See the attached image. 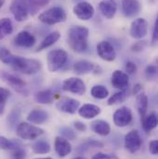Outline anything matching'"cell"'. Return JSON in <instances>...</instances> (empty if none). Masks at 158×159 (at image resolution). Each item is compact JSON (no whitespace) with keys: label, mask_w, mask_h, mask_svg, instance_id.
Returning <instances> with one entry per match:
<instances>
[{"label":"cell","mask_w":158,"mask_h":159,"mask_svg":"<svg viewBox=\"0 0 158 159\" xmlns=\"http://www.w3.org/2000/svg\"><path fill=\"white\" fill-rule=\"evenodd\" d=\"M89 30L84 26H73L68 31V43L77 53H83L88 48Z\"/></svg>","instance_id":"cell-1"},{"label":"cell","mask_w":158,"mask_h":159,"mask_svg":"<svg viewBox=\"0 0 158 159\" xmlns=\"http://www.w3.org/2000/svg\"><path fill=\"white\" fill-rule=\"evenodd\" d=\"M9 65L13 68L14 70L26 74V75L35 74L42 68L41 62L36 59L26 58V57H18L15 55H13Z\"/></svg>","instance_id":"cell-2"},{"label":"cell","mask_w":158,"mask_h":159,"mask_svg":"<svg viewBox=\"0 0 158 159\" xmlns=\"http://www.w3.org/2000/svg\"><path fill=\"white\" fill-rule=\"evenodd\" d=\"M41 22L47 25H55L64 22L67 20V14L61 7H53L41 13L38 17Z\"/></svg>","instance_id":"cell-3"},{"label":"cell","mask_w":158,"mask_h":159,"mask_svg":"<svg viewBox=\"0 0 158 159\" xmlns=\"http://www.w3.org/2000/svg\"><path fill=\"white\" fill-rule=\"evenodd\" d=\"M69 55L64 49L51 50L47 54V67L51 72L59 70L68 61Z\"/></svg>","instance_id":"cell-4"},{"label":"cell","mask_w":158,"mask_h":159,"mask_svg":"<svg viewBox=\"0 0 158 159\" xmlns=\"http://www.w3.org/2000/svg\"><path fill=\"white\" fill-rule=\"evenodd\" d=\"M17 135L19 138L26 141H34L44 133V130L37 126L27 122H21L17 127Z\"/></svg>","instance_id":"cell-5"},{"label":"cell","mask_w":158,"mask_h":159,"mask_svg":"<svg viewBox=\"0 0 158 159\" xmlns=\"http://www.w3.org/2000/svg\"><path fill=\"white\" fill-rule=\"evenodd\" d=\"M0 78L3 80L7 85H9L11 88H13L17 93H19L21 95H28L29 92L26 87V83L23 80H21L20 77L10 74L6 71H2L0 73Z\"/></svg>","instance_id":"cell-6"},{"label":"cell","mask_w":158,"mask_h":159,"mask_svg":"<svg viewBox=\"0 0 158 159\" xmlns=\"http://www.w3.org/2000/svg\"><path fill=\"white\" fill-rule=\"evenodd\" d=\"M10 11L17 21L22 22L26 20L29 16L27 0H12L10 4Z\"/></svg>","instance_id":"cell-7"},{"label":"cell","mask_w":158,"mask_h":159,"mask_svg":"<svg viewBox=\"0 0 158 159\" xmlns=\"http://www.w3.org/2000/svg\"><path fill=\"white\" fill-rule=\"evenodd\" d=\"M124 143H125V148L130 154L137 153L141 149L142 144V140L139 131L130 130L129 132H128L125 136Z\"/></svg>","instance_id":"cell-8"},{"label":"cell","mask_w":158,"mask_h":159,"mask_svg":"<svg viewBox=\"0 0 158 159\" xmlns=\"http://www.w3.org/2000/svg\"><path fill=\"white\" fill-rule=\"evenodd\" d=\"M148 33V22L143 18L135 19L130 25L129 34L134 39H142L147 35Z\"/></svg>","instance_id":"cell-9"},{"label":"cell","mask_w":158,"mask_h":159,"mask_svg":"<svg viewBox=\"0 0 158 159\" xmlns=\"http://www.w3.org/2000/svg\"><path fill=\"white\" fill-rule=\"evenodd\" d=\"M62 89L65 92H70L78 95H82L86 91V85L81 79L71 77L63 81Z\"/></svg>","instance_id":"cell-10"},{"label":"cell","mask_w":158,"mask_h":159,"mask_svg":"<svg viewBox=\"0 0 158 159\" xmlns=\"http://www.w3.org/2000/svg\"><path fill=\"white\" fill-rule=\"evenodd\" d=\"M73 13L81 20H89L94 14V7L87 1H80L74 6Z\"/></svg>","instance_id":"cell-11"},{"label":"cell","mask_w":158,"mask_h":159,"mask_svg":"<svg viewBox=\"0 0 158 159\" xmlns=\"http://www.w3.org/2000/svg\"><path fill=\"white\" fill-rule=\"evenodd\" d=\"M113 120L117 127H126L132 120V112L128 107H121L115 111L113 115Z\"/></svg>","instance_id":"cell-12"},{"label":"cell","mask_w":158,"mask_h":159,"mask_svg":"<svg viewBox=\"0 0 158 159\" xmlns=\"http://www.w3.org/2000/svg\"><path fill=\"white\" fill-rule=\"evenodd\" d=\"M97 54L105 61H113L117 57L114 46L107 41H102L97 44Z\"/></svg>","instance_id":"cell-13"},{"label":"cell","mask_w":158,"mask_h":159,"mask_svg":"<svg viewBox=\"0 0 158 159\" xmlns=\"http://www.w3.org/2000/svg\"><path fill=\"white\" fill-rule=\"evenodd\" d=\"M56 107L61 112L68 113V114H74L79 109V102L78 100L70 97H62L57 101Z\"/></svg>","instance_id":"cell-14"},{"label":"cell","mask_w":158,"mask_h":159,"mask_svg":"<svg viewBox=\"0 0 158 159\" xmlns=\"http://www.w3.org/2000/svg\"><path fill=\"white\" fill-rule=\"evenodd\" d=\"M122 12L127 18H134L140 14L142 6L138 0H123Z\"/></svg>","instance_id":"cell-15"},{"label":"cell","mask_w":158,"mask_h":159,"mask_svg":"<svg viewBox=\"0 0 158 159\" xmlns=\"http://www.w3.org/2000/svg\"><path fill=\"white\" fill-rule=\"evenodd\" d=\"M14 43L18 46L24 47V48H30L35 44L36 39H35L34 35H33L31 33H29L27 31H21L14 38Z\"/></svg>","instance_id":"cell-16"},{"label":"cell","mask_w":158,"mask_h":159,"mask_svg":"<svg viewBox=\"0 0 158 159\" xmlns=\"http://www.w3.org/2000/svg\"><path fill=\"white\" fill-rule=\"evenodd\" d=\"M55 150L58 157H65L71 153L72 147L69 140L61 136H57L55 140Z\"/></svg>","instance_id":"cell-17"},{"label":"cell","mask_w":158,"mask_h":159,"mask_svg":"<svg viewBox=\"0 0 158 159\" xmlns=\"http://www.w3.org/2000/svg\"><path fill=\"white\" fill-rule=\"evenodd\" d=\"M99 9L104 17L111 20L117 13V3L115 0H102L99 3Z\"/></svg>","instance_id":"cell-18"},{"label":"cell","mask_w":158,"mask_h":159,"mask_svg":"<svg viewBox=\"0 0 158 159\" xmlns=\"http://www.w3.org/2000/svg\"><path fill=\"white\" fill-rule=\"evenodd\" d=\"M111 83L115 88L119 90H124L129 85V76L127 73L117 70L112 73Z\"/></svg>","instance_id":"cell-19"},{"label":"cell","mask_w":158,"mask_h":159,"mask_svg":"<svg viewBox=\"0 0 158 159\" xmlns=\"http://www.w3.org/2000/svg\"><path fill=\"white\" fill-rule=\"evenodd\" d=\"M79 115L86 119H92L97 117L101 113V108L93 104H85L78 109Z\"/></svg>","instance_id":"cell-20"},{"label":"cell","mask_w":158,"mask_h":159,"mask_svg":"<svg viewBox=\"0 0 158 159\" xmlns=\"http://www.w3.org/2000/svg\"><path fill=\"white\" fill-rule=\"evenodd\" d=\"M47 119L48 113L42 108L33 109L27 117V120L34 124H43L47 120Z\"/></svg>","instance_id":"cell-21"},{"label":"cell","mask_w":158,"mask_h":159,"mask_svg":"<svg viewBox=\"0 0 158 159\" xmlns=\"http://www.w3.org/2000/svg\"><path fill=\"white\" fill-rule=\"evenodd\" d=\"M92 129L100 136H107L110 131L111 128L108 122L105 120H95L91 125Z\"/></svg>","instance_id":"cell-22"},{"label":"cell","mask_w":158,"mask_h":159,"mask_svg":"<svg viewBox=\"0 0 158 159\" xmlns=\"http://www.w3.org/2000/svg\"><path fill=\"white\" fill-rule=\"evenodd\" d=\"M94 70V65L87 60H79L75 62V64L73 65V70L76 74L79 75H83V74H87L91 71H93Z\"/></svg>","instance_id":"cell-23"},{"label":"cell","mask_w":158,"mask_h":159,"mask_svg":"<svg viewBox=\"0 0 158 159\" xmlns=\"http://www.w3.org/2000/svg\"><path fill=\"white\" fill-rule=\"evenodd\" d=\"M55 95L51 90H42L35 93L34 100L41 105H49L53 102Z\"/></svg>","instance_id":"cell-24"},{"label":"cell","mask_w":158,"mask_h":159,"mask_svg":"<svg viewBox=\"0 0 158 159\" xmlns=\"http://www.w3.org/2000/svg\"><path fill=\"white\" fill-rule=\"evenodd\" d=\"M137 108L141 119H142L146 116L148 109V97L144 93H140L137 95Z\"/></svg>","instance_id":"cell-25"},{"label":"cell","mask_w":158,"mask_h":159,"mask_svg":"<svg viewBox=\"0 0 158 159\" xmlns=\"http://www.w3.org/2000/svg\"><path fill=\"white\" fill-rule=\"evenodd\" d=\"M59 38H60V34L58 32H53V33L49 34L48 35H46L44 37V39L40 43V44L38 45L36 50L37 51H42L43 49L48 48L49 46H51L55 43H56L59 40Z\"/></svg>","instance_id":"cell-26"},{"label":"cell","mask_w":158,"mask_h":159,"mask_svg":"<svg viewBox=\"0 0 158 159\" xmlns=\"http://www.w3.org/2000/svg\"><path fill=\"white\" fill-rule=\"evenodd\" d=\"M142 125L146 132L152 131L157 126V116L155 113H151L150 115L145 116L142 119Z\"/></svg>","instance_id":"cell-27"},{"label":"cell","mask_w":158,"mask_h":159,"mask_svg":"<svg viewBox=\"0 0 158 159\" xmlns=\"http://www.w3.org/2000/svg\"><path fill=\"white\" fill-rule=\"evenodd\" d=\"M13 32V24L10 19L3 18L0 20V40L4 39Z\"/></svg>","instance_id":"cell-28"},{"label":"cell","mask_w":158,"mask_h":159,"mask_svg":"<svg viewBox=\"0 0 158 159\" xmlns=\"http://www.w3.org/2000/svg\"><path fill=\"white\" fill-rule=\"evenodd\" d=\"M32 150L34 151V153L37 155H45L50 152L51 147L48 142L44 140H39L32 144Z\"/></svg>","instance_id":"cell-29"},{"label":"cell","mask_w":158,"mask_h":159,"mask_svg":"<svg viewBox=\"0 0 158 159\" xmlns=\"http://www.w3.org/2000/svg\"><path fill=\"white\" fill-rule=\"evenodd\" d=\"M21 143L18 140H8L4 136H0V149L2 150H15L21 147Z\"/></svg>","instance_id":"cell-30"},{"label":"cell","mask_w":158,"mask_h":159,"mask_svg":"<svg viewBox=\"0 0 158 159\" xmlns=\"http://www.w3.org/2000/svg\"><path fill=\"white\" fill-rule=\"evenodd\" d=\"M49 3V0H27L29 13L35 15L40 9L45 7Z\"/></svg>","instance_id":"cell-31"},{"label":"cell","mask_w":158,"mask_h":159,"mask_svg":"<svg viewBox=\"0 0 158 159\" xmlns=\"http://www.w3.org/2000/svg\"><path fill=\"white\" fill-rule=\"evenodd\" d=\"M91 94L96 99H105L108 96L109 92L104 85H94L91 89Z\"/></svg>","instance_id":"cell-32"},{"label":"cell","mask_w":158,"mask_h":159,"mask_svg":"<svg viewBox=\"0 0 158 159\" xmlns=\"http://www.w3.org/2000/svg\"><path fill=\"white\" fill-rule=\"evenodd\" d=\"M128 91L126 89L124 90H121L118 93H114L107 101V104L108 106H113V105H117V104H119V103H122L124 102L127 97H128Z\"/></svg>","instance_id":"cell-33"},{"label":"cell","mask_w":158,"mask_h":159,"mask_svg":"<svg viewBox=\"0 0 158 159\" xmlns=\"http://www.w3.org/2000/svg\"><path fill=\"white\" fill-rule=\"evenodd\" d=\"M9 97H10L9 90L0 87V116L3 115V113L5 111V107H6L7 101Z\"/></svg>","instance_id":"cell-34"},{"label":"cell","mask_w":158,"mask_h":159,"mask_svg":"<svg viewBox=\"0 0 158 159\" xmlns=\"http://www.w3.org/2000/svg\"><path fill=\"white\" fill-rule=\"evenodd\" d=\"M20 119V109H13L8 115L7 121H8V124L11 127H14V126L17 125V123L19 122Z\"/></svg>","instance_id":"cell-35"},{"label":"cell","mask_w":158,"mask_h":159,"mask_svg":"<svg viewBox=\"0 0 158 159\" xmlns=\"http://www.w3.org/2000/svg\"><path fill=\"white\" fill-rule=\"evenodd\" d=\"M13 57V54L9 52L7 48H0V61L3 62L4 64L9 65L11 58Z\"/></svg>","instance_id":"cell-36"},{"label":"cell","mask_w":158,"mask_h":159,"mask_svg":"<svg viewBox=\"0 0 158 159\" xmlns=\"http://www.w3.org/2000/svg\"><path fill=\"white\" fill-rule=\"evenodd\" d=\"M60 133L62 135L63 138L67 139V140H74L76 137L75 132L73 131L72 129L69 128V127H63L60 129Z\"/></svg>","instance_id":"cell-37"},{"label":"cell","mask_w":158,"mask_h":159,"mask_svg":"<svg viewBox=\"0 0 158 159\" xmlns=\"http://www.w3.org/2000/svg\"><path fill=\"white\" fill-rule=\"evenodd\" d=\"M103 143L99 141H95V140H89L87 142H85L82 145L79 146V148H81V152H84L87 148L90 147H103Z\"/></svg>","instance_id":"cell-38"},{"label":"cell","mask_w":158,"mask_h":159,"mask_svg":"<svg viewBox=\"0 0 158 159\" xmlns=\"http://www.w3.org/2000/svg\"><path fill=\"white\" fill-rule=\"evenodd\" d=\"M157 75V67L156 65H148L145 69V76L148 80L155 79Z\"/></svg>","instance_id":"cell-39"},{"label":"cell","mask_w":158,"mask_h":159,"mask_svg":"<svg viewBox=\"0 0 158 159\" xmlns=\"http://www.w3.org/2000/svg\"><path fill=\"white\" fill-rule=\"evenodd\" d=\"M26 158V152L21 148H17L11 151L10 159H25Z\"/></svg>","instance_id":"cell-40"},{"label":"cell","mask_w":158,"mask_h":159,"mask_svg":"<svg viewBox=\"0 0 158 159\" xmlns=\"http://www.w3.org/2000/svg\"><path fill=\"white\" fill-rule=\"evenodd\" d=\"M125 70L128 74H134L137 71V65L132 61H128L125 65Z\"/></svg>","instance_id":"cell-41"},{"label":"cell","mask_w":158,"mask_h":159,"mask_svg":"<svg viewBox=\"0 0 158 159\" xmlns=\"http://www.w3.org/2000/svg\"><path fill=\"white\" fill-rule=\"evenodd\" d=\"M146 46V42H137L131 46V50L133 52H141Z\"/></svg>","instance_id":"cell-42"},{"label":"cell","mask_w":158,"mask_h":159,"mask_svg":"<svg viewBox=\"0 0 158 159\" xmlns=\"http://www.w3.org/2000/svg\"><path fill=\"white\" fill-rule=\"evenodd\" d=\"M149 151L152 155L156 156L158 154V142L157 140H153L149 143Z\"/></svg>","instance_id":"cell-43"},{"label":"cell","mask_w":158,"mask_h":159,"mask_svg":"<svg viewBox=\"0 0 158 159\" xmlns=\"http://www.w3.org/2000/svg\"><path fill=\"white\" fill-rule=\"evenodd\" d=\"M93 159H118V157L112 156V155H109V154H103V153H98L96 154Z\"/></svg>","instance_id":"cell-44"},{"label":"cell","mask_w":158,"mask_h":159,"mask_svg":"<svg viewBox=\"0 0 158 159\" xmlns=\"http://www.w3.org/2000/svg\"><path fill=\"white\" fill-rule=\"evenodd\" d=\"M158 39V19L156 20L155 26H154V32H153V37H152V43H156Z\"/></svg>","instance_id":"cell-45"},{"label":"cell","mask_w":158,"mask_h":159,"mask_svg":"<svg viewBox=\"0 0 158 159\" xmlns=\"http://www.w3.org/2000/svg\"><path fill=\"white\" fill-rule=\"evenodd\" d=\"M74 127H75V128H76V129H77V130H79V131H85V130L87 129L86 125H85L83 122L79 121V120L74 122Z\"/></svg>","instance_id":"cell-46"},{"label":"cell","mask_w":158,"mask_h":159,"mask_svg":"<svg viewBox=\"0 0 158 159\" xmlns=\"http://www.w3.org/2000/svg\"><path fill=\"white\" fill-rule=\"evenodd\" d=\"M142 90V85L140 84V83H137V84H135L134 87H133L132 93H133V94H138V93H141Z\"/></svg>","instance_id":"cell-47"},{"label":"cell","mask_w":158,"mask_h":159,"mask_svg":"<svg viewBox=\"0 0 158 159\" xmlns=\"http://www.w3.org/2000/svg\"><path fill=\"white\" fill-rule=\"evenodd\" d=\"M3 5H4V0H0V8L3 7Z\"/></svg>","instance_id":"cell-48"},{"label":"cell","mask_w":158,"mask_h":159,"mask_svg":"<svg viewBox=\"0 0 158 159\" xmlns=\"http://www.w3.org/2000/svg\"><path fill=\"white\" fill-rule=\"evenodd\" d=\"M73 159H86V158H84V157H75V158H73Z\"/></svg>","instance_id":"cell-49"},{"label":"cell","mask_w":158,"mask_h":159,"mask_svg":"<svg viewBox=\"0 0 158 159\" xmlns=\"http://www.w3.org/2000/svg\"><path fill=\"white\" fill-rule=\"evenodd\" d=\"M36 159H52L51 157H45V158H36Z\"/></svg>","instance_id":"cell-50"}]
</instances>
